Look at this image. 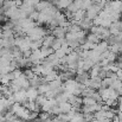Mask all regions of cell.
Segmentation results:
<instances>
[{
  "label": "cell",
  "mask_w": 122,
  "mask_h": 122,
  "mask_svg": "<svg viewBox=\"0 0 122 122\" xmlns=\"http://www.w3.org/2000/svg\"><path fill=\"white\" fill-rule=\"evenodd\" d=\"M13 96H14V100H15V102H20V103H23L24 101H26L27 100V94H26V89H20L19 91H15V92H13Z\"/></svg>",
  "instance_id": "1"
},
{
  "label": "cell",
  "mask_w": 122,
  "mask_h": 122,
  "mask_svg": "<svg viewBox=\"0 0 122 122\" xmlns=\"http://www.w3.org/2000/svg\"><path fill=\"white\" fill-rule=\"evenodd\" d=\"M26 94H27V100H31V101H36V98L38 97L39 95V91L37 88H33V86H30L29 89H26Z\"/></svg>",
  "instance_id": "2"
},
{
  "label": "cell",
  "mask_w": 122,
  "mask_h": 122,
  "mask_svg": "<svg viewBox=\"0 0 122 122\" xmlns=\"http://www.w3.org/2000/svg\"><path fill=\"white\" fill-rule=\"evenodd\" d=\"M58 107L61 109V113H69L72 109V104L69 101H64V102L58 103Z\"/></svg>",
  "instance_id": "3"
},
{
  "label": "cell",
  "mask_w": 122,
  "mask_h": 122,
  "mask_svg": "<svg viewBox=\"0 0 122 122\" xmlns=\"http://www.w3.org/2000/svg\"><path fill=\"white\" fill-rule=\"evenodd\" d=\"M51 5V2L49 1V0H41L36 6H35V8H36V11H38V12H41V11H45L49 6Z\"/></svg>",
  "instance_id": "4"
},
{
  "label": "cell",
  "mask_w": 122,
  "mask_h": 122,
  "mask_svg": "<svg viewBox=\"0 0 122 122\" xmlns=\"http://www.w3.org/2000/svg\"><path fill=\"white\" fill-rule=\"evenodd\" d=\"M57 78H59V74H58V71H56V70H52L49 75H46V76L43 77V80H44L45 83H49V82H51V81H55V80H57Z\"/></svg>",
  "instance_id": "5"
},
{
  "label": "cell",
  "mask_w": 122,
  "mask_h": 122,
  "mask_svg": "<svg viewBox=\"0 0 122 122\" xmlns=\"http://www.w3.org/2000/svg\"><path fill=\"white\" fill-rule=\"evenodd\" d=\"M55 39H56V37H55L53 35H46V36L43 38V46L51 47V45L53 44Z\"/></svg>",
  "instance_id": "6"
},
{
  "label": "cell",
  "mask_w": 122,
  "mask_h": 122,
  "mask_svg": "<svg viewBox=\"0 0 122 122\" xmlns=\"http://www.w3.org/2000/svg\"><path fill=\"white\" fill-rule=\"evenodd\" d=\"M101 82L102 78L101 77H96V78H90V88L95 89V90H98L101 88Z\"/></svg>",
  "instance_id": "7"
},
{
  "label": "cell",
  "mask_w": 122,
  "mask_h": 122,
  "mask_svg": "<svg viewBox=\"0 0 122 122\" xmlns=\"http://www.w3.org/2000/svg\"><path fill=\"white\" fill-rule=\"evenodd\" d=\"M41 55H43L44 58H47L50 55L55 53V50H53L52 47H46V46H41Z\"/></svg>",
  "instance_id": "8"
},
{
  "label": "cell",
  "mask_w": 122,
  "mask_h": 122,
  "mask_svg": "<svg viewBox=\"0 0 122 122\" xmlns=\"http://www.w3.org/2000/svg\"><path fill=\"white\" fill-rule=\"evenodd\" d=\"M50 89H51V88H50V84H49V83H41V85L38 86L39 94H46Z\"/></svg>",
  "instance_id": "9"
},
{
  "label": "cell",
  "mask_w": 122,
  "mask_h": 122,
  "mask_svg": "<svg viewBox=\"0 0 122 122\" xmlns=\"http://www.w3.org/2000/svg\"><path fill=\"white\" fill-rule=\"evenodd\" d=\"M96 103V100L94 98V97H91V96H85V97H83V104H85V106H92V104H95Z\"/></svg>",
  "instance_id": "10"
},
{
  "label": "cell",
  "mask_w": 122,
  "mask_h": 122,
  "mask_svg": "<svg viewBox=\"0 0 122 122\" xmlns=\"http://www.w3.org/2000/svg\"><path fill=\"white\" fill-rule=\"evenodd\" d=\"M86 41H90V43H95V44H98L100 43V38L95 35V33H90V35H88L86 36Z\"/></svg>",
  "instance_id": "11"
},
{
  "label": "cell",
  "mask_w": 122,
  "mask_h": 122,
  "mask_svg": "<svg viewBox=\"0 0 122 122\" xmlns=\"http://www.w3.org/2000/svg\"><path fill=\"white\" fill-rule=\"evenodd\" d=\"M92 5H94L92 0H82V10L84 11H88Z\"/></svg>",
  "instance_id": "12"
},
{
  "label": "cell",
  "mask_w": 122,
  "mask_h": 122,
  "mask_svg": "<svg viewBox=\"0 0 122 122\" xmlns=\"http://www.w3.org/2000/svg\"><path fill=\"white\" fill-rule=\"evenodd\" d=\"M46 100H47V98H46V96H45L44 94H39L38 97L36 98V102H37V104H39V106L41 107V106L46 102Z\"/></svg>",
  "instance_id": "13"
},
{
  "label": "cell",
  "mask_w": 122,
  "mask_h": 122,
  "mask_svg": "<svg viewBox=\"0 0 122 122\" xmlns=\"http://www.w3.org/2000/svg\"><path fill=\"white\" fill-rule=\"evenodd\" d=\"M50 117H51V114H50L49 112H41V113H39V119H41L43 122L49 120Z\"/></svg>",
  "instance_id": "14"
},
{
  "label": "cell",
  "mask_w": 122,
  "mask_h": 122,
  "mask_svg": "<svg viewBox=\"0 0 122 122\" xmlns=\"http://www.w3.org/2000/svg\"><path fill=\"white\" fill-rule=\"evenodd\" d=\"M110 86H112L113 89H115V90H119V89L122 88V81H120V80H115Z\"/></svg>",
  "instance_id": "15"
},
{
  "label": "cell",
  "mask_w": 122,
  "mask_h": 122,
  "mask_svg": "<svg viewBox=\"0 0 122 122\" xmlns=\"http://www.w3.org/2000/svg\"><path fill=\"white\" fill-rule=\"evenodd\" d=\"M107 59L110 62V63H114V62H116V59H117V56H116V53H114V52H109L108 53V56H107Z\"/></svg>",
  "instance_id": "16"
},
{
  "label": "cell",
  "mask_w": 122,
  "mask_h": 122,
  "mask_svg": "<svg viewBox=\"0 0 122 122\" xmlns=\"http://www.w3.org/2000/svg\"><path fill=\"white\" fill-rule=\"evenodd\" d=\"M24 74H25V76H26L29 80H31V78L35 76V72L32 71V69H31V68H26V69L24 70Z\"/></svg>",
  "instance_id": "17"
},
{
  "label": "cell",
  "mask_w": 122,
  "mask_h": 122,
  "mask_svg": "<svg viewBox=\"0 0 122 122\" xmlns=\"http://www.w3.org/2000/svg\"><path fill=\"white\" fill-rule=\"evenodd\" d=\"M12 72H13V75H14V78H19V77H20V76L24 74V71H21V69H20V68H17V69H14Z\"/></svg>",
  "instance_id": "18"
},
{
  "label": "cell",
  "mask_w": 122,
  "mask_h": 122,
  "mask_svg": "<svg viewBox=\"0 0 122 122\" xmlns=\"http://www.w3.org/2000/svg\"><path fill=\"white\" fill-rule=\"evenodd\" d=\"M55 55H56V56H57L59 59H61V58H63L64 56H66V53H65V52H64V50H62V49L56 50V51H55Z\"/></svg>",
  "instance_id": "19"
},
{
  "label": "cell",
  "mask_w": 122,
  "mask_h": 122,
  "mask_svg": "<svg viewBox=\"0 0 122 122\" xmlns=\"http://www.w3.org/2000/svg\"><path fill=\"white\" fill-rule=\"evenodd\" d=\"M38 116H39V113H37V112H31V113H30V119H29V121L35 120V119H37Z\"/></svg>",
  "instance_id": "20"
},
{
  "label": "cell",
  "mask_w": 122,
  "mask_h": 122,
  "mask_svg": "<svg viewBox=\"0 0 122 122\" xmlns=\"http://www.w3.org/2000/svg\"><path fill=\"white\" fill-rule=\"evenodd\" d=\"M116 75H117V80L122 81V70L121 69H119V70L116 71Z\"/></svg>",
  "instance_id": "21"
},
{
  "label": "cell",
  "mask_w": 122,
  "mask_h": 122,
  "mask_svg": "<svg viewBox=\"0 0 122 122\" xmlns=\"http://www.w3.org/2000/svg\"><path fill=\"white\" fill-rule=\"evenodd\" d=\"M5 122H20V119H12V120H6Z\"/></svg>",
  "instance_id": "22"
},
{
  "label": "cell",
  "mask_w": 122,
  "mask_h": 122,
  "mask_svg": "<svg viewBox=\"0 0 122 122\" xmlns=\"http://www.w3.org/2000/svg\"><path fill=\"white\" fill-rule=\"evenodd\" d=\"M5 121H6L5 115H4V114H0V122H5Z\"/></svg>",
  "instance_id": "23"
},
{
  "label": "cell",
  "mask_w": 122,
  "mask_h": 122,
  "mask_svg": "<svg viewBox=\"0 0 122 122\" xmlns=\"http://www.w3.org/2000/svg\"><path fill=\"white\" fill-rule=\"evenodd\" d=\"M117 116H119V119H120V122H122V112H120V110H119Z\"/></svg>",
  "instance_id": "24"
},
{
  "label": "cell",
  "mask_w": 122,
  "mask_h": 122,
  "mask_svg": "<svg viewBox=\"0 0 122 122\" xmlns=\"http://www.w3.org/2000/svg\"><path fill=\"white\" fill-rule=\"evenodd\" d=\"M117 108H119V110H120V112H122V104L121 103H119V107H117Z\"/></svg>",
  "instance_id": "25"
},
{
  "label": "cell",
  "mask_w": 122,
  "mask_h": 122,
  "mask_svg": "<svg viewBox=\"0 0 122 122\" xmlns=\"http://www.w3.org/2000/svg\"><path fill=\"white\" fill-rule=\"evenodd\" d=\"M4 14V10H2V7H0V15H2Z\"/></svg>",
  "instance_id": "26"
},
{
  "label": "cell",
  "mask_w": 122,
  "mask_h": 122,
  "mask_svg": "<svg viewBox=\"0 0 122 122\" xmlns=\"http://www.w3.org/2000/svg\"><path fill=\"white\" fill-rule=\"evenodd\" d=\"M90 122H101V121H100V120H98V119H94V120H92V121H90Z\"/></svg>",
  "instance_id": "27"
},
{
  "label": "cell",
  "mask_w": 122,
  "mask_h": 122,
  "mask_svg": "<svg viewBox=\"0 0 122 122\" xmlns=\"http://www.w3.org/2000/svg\"><path fill=\"white\" fill-rule=\"evenodd\" d=\"M119 103H121V104H122V96H120V97H119Z\"/></svg>",
  "instance_id": "28"
},
{
  "label": "cell",
  "mask_w": 122,
  "mask_h": 122,
  "mask_svg": "<svg viewBox=\"0 0 122 122\" xmlns=\"http://www.w3.org/2000/svg\"><path fill=\"white\" fill-rule=\"evenodd\" d=\"M69 122H78V121H77V120H75V119H71Z\"/></svg>",
  "instance_id": "29"
},
{
  "label": "cell",
  "mask_w": 122,
  "mask_h": 122,
  "mask_svg": "<svg viewBox=\"0 0 122 122\" xmlns=\"http://www.w3.org/2000/svg\"><path fill=\"white\" fill-rule=\"evenodd\" d=\"M81 122H90V121H88V120H85V119H83Z\"/></svg>",
  "instance_id": "30"
},
{
  "label": "cell",
  "mask_w": 122,
  "mask_h": 122,
  "mask_svg": "<svg viewBox=\"0 0 122 122\" xmlns=\"http://www.w3.org/2000/svg\"><path fill=\"white\" fill-rule=\"evenodd\" d=\"M62 122H63V121H62Z\"/></svg>",
  "instance_id": "31"
}]
</instances>
